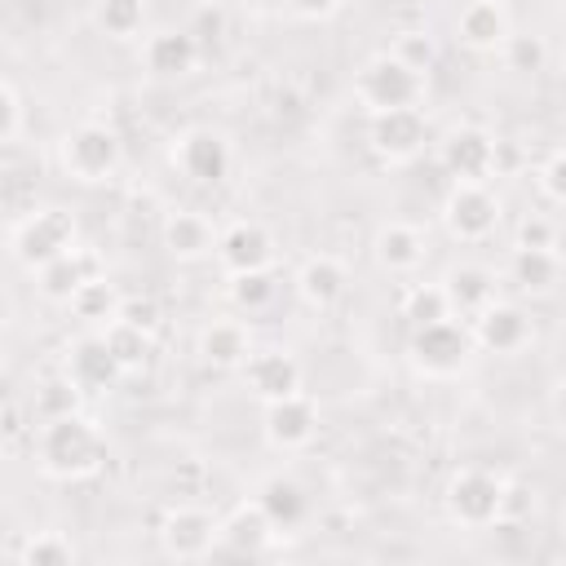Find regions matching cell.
<instances>
[{
	"mask_svg": "<svg viewBox=\"0 0 566 566\" xmlns=\"http://www.w3.org/2000/svg\"><path fill=\"white\" fill-rule=\"evenodd\" d=\"M35 464L53 482H84L106 464V438L80 411L44 420L35 433Z\"/></svg>",
	"mask_w": 566,
	"mask_h": 566,
	"instance_id": "6da1fadb",
	"label": "cell"
},
{
	"mask_svg": "<svg viewBox=\"0 0 566 566\" xmlns=\"http://www.w3.org/2000/svg\"><path fill=\"white\" fill-rule=\"evenodd\" d=\"M75 217L66 208H31L22 221H13L9 230V256L22 265V270H40L49 261H57L62 252L75 248Z\"/></svg>",
	"mask_w": 566,
	"mask_h": 566,
	"instance_id": "7a4b0ae2",
	"label": "cell"
},
{
	"mask_svg": "<svg viewBox=\"0 0 566 566\" xmlns=\"http://www.w3.org/2000/svg\"><path fill=\"white\" fill-rule=\"evenodd\" d=\"M451 522L469 526V531H486V526H500L504 522V509H509V482L486 473V469H455L451 482H447V495H442Z\"/></svg>",
	"mask_w": 566,
	"mask_h": 566,
	"instance_id": "3957f363",
	"label": "cell"
},
{
	"mask_svg": "<svg viewBox=\"0 0 566 566\" xmlns=\"http://www.w3.org/2000/svg\"><path fill=\"white\" fill-rule=\"evenodd\" d=\"M354 97L371 111H398V106H416L424 97V75L411 71L407 62H398L389 49L367 57L354 75Z\"/></svg>",
	"mask_w": 566,
	"mask_h": 566,
	"instance_id": "277c9868",
	"label": "cell"
},
{
	"mask_svg": "<svg viewBox=\"0 0 566 566\" xmlns=\"http://www.w3.org/2000/svg\"><path fill=\"white\" fill-rule=\"evenodd\" d=\"M57 159H62L66 177H75V181H106L124 159V142H119V133L111 124L84 119V124L62 133Z\"/></svg>",
	"mask_w": 566,
	"mask_h": 566,
	"instance_id": "5b68a950",
	"label": "cell"
},
{
	"mask_svg": "<svg viewBox=\"0 0 566 566\" xmlns=\"http://www.w3.org/2000/svg\"><path fill=\"white\" fill-rule=\"evenodd\" d=\"M407 354H411V367L420 376L447 380V376L464 371V363L473 354V332L464 323H455V318H442V323H429V327H411Z\"/></svg>",
	"mask_w": 566,
	"mask_h": 566,
	"instance_id": "8992f818",
	"label": "cell"
},
{
	"mask_svg": "<svg viewBox=\"0 0 566 566\" xmlns=\"http://www.w3.org/2000/svg\"><path fill=\"white\" fill-rule=\"evenodd\" d=\"M424 142H429V124H424L420 106H398V111H371L367 115V146L385 164L416 159L424 150Z\"/></svg>",
	"mask_w": 566,
	"mask_h": 566,
	"instance_id": "52a82bcc",
	"label": "cell"
},
{
	"mask_svg": "<svg viewBox=\"0 0 566 566\" xmlns=\"http://www.w3.org/2000/svg\"><path fill=\"white\" fill-rule=\"evenodd\" d=\"M442 226L460 243H482L500 226V199L482 181H455L442 199Z\"/></svg>",
	"mask_w": 566,
	"mask_h": 566,
	"instance_id": "ba28073f",
	"label": "cell"
},
{
	"mask_svg": "<svg viewBox=\"0 0 566 566\" xmlns=\"http://www.w3.org/2000/svg\"><path fill=\"white\" fill-rule=\"evenodd\" d=\"M221 544V522L199 504H177L159 522V548L172 562H199Z\"/></svg>",
	"mask_w": 566,
	"mask_h": 566,
	"instance_id": "9c48e42d",
	"label": "cell"
},
{
	"mask_svg": "<svg viewBox=\"0 0 566 566\" xmlns=\"http://www.w3.org/2000/svg\"><path fill=\"white\" fill-rule=\"evenodd\" d=\"M261 433L274 451H301L314 442L318 433V402L310 394H287V398H274L265 402V416H261Z\"/></svg>",
	"mask_w": 566,
	"mask_h": 566,
	"instance_id": "30bf717a",
	"label": "cell"
},
{
	"mask_svg": "<svg viewBox=\"0 0 566 566\" xmlns=\"http://www.w3.org/2000/svg\"><path fill=\"white\" fill-rule=\"evenodd\" d=\"M438 164L455 181H486L495 172V137L478 124H455L438 142Z\"/></svg>",
	"mask_w": 566,
	"mask_h": 566,
	"instance_id": "8fae6325",
	"label": "cell"
},
{
	"mask_svg": "<svg viewBox=\"0 0 566 566\" xmlns=\"http://www.w3.org/2000/svg\"><path fill=\"white\" fill-rule=\"evenodd\" d=\"M230 142L217 128H186L172 142V164L181 168V177H190L195 186H217L230 172Z\"/></svg>",
	"mask_w": 566,
	"mask_h": 566,
	"instance_id": "7c38bea8",
	"label": "cell"
},
{
	"mask_svg": "<svg viewBox=\"0 0 566 566\" xmlns=\"http://www.w3.org/2000/svg\"><path fill=\"white\" fill-rule=\"evenodd\" d=\"M469 332H473V345L486 349V354H517V349L531 345L535 323L517 301H491L486 310L473 314Z\"/></svg>",
	"mask_w": 566,
	"mask_h": 566,
	"instance_id": "4fadbf2b",
	"label": "cell"
},
{
	"mask_svg": "<svg viewBox=\"0 0 566 566\" xmlns=\"http://www.w3.org/2000/svg\"><path fill=\"white\" fill-rule=\"evenodd\" d=\"M239 371H243V389L256 402H274V398H287L301 389V363L292 349H279V345L252 349Z\"/></svg>",
	"mask_w": 566,
	"mask_h": 566,
	"instance_id": "5bb4252c",
	"label": "cell"
},
{
	"mask_svg": "<svg viewBox=\"0 0 566 566\" xmlns=\"http://www.w3.org/2000/svg\"><path fill=\"white\" fill-rule=\"evenodd\" d=\"M217 265L226 274H248V270H270L274 265V234L261 221H234L217 239Z\"/></svg>",
	"mask_w": 566,
	"mask_h": 566,
	"instance_id": "9a60e30c",
	"label": "cell"
},
{
	"mask_svg": "<svg viewBox=\"0 0 566 566\" xmlns=\"http://www.w3.org/2000/svg\"><path fill=\"white\" fill-rule=\"evenodd\" d=\"M159 239H164V252L172 256V261H203V256H217V226L203 217V212H195V208H177V212H168L164 217V230H159Z\"/></svg>",
	"mask_w": 566,
	"mask_h": 566,
	"instance_id": "2e32d148",
	"label": "cell"
},
{
	"mask_svg": "<svg viewBox=\"0 0 566 566\" xmlns=\"http://www.w3.org/2000/svg\"><path fill=\"white\" fill-rule=\"evenodd\" d=\"M62 371H66L84 394L111 389V385L124 376V367L115 363V354H111V345H106L102 332H97V336H80V340H71V345H66V363H62Z\"/></svg>",
	"mask_w": 566,
	"mask_h": 566,
	"instance_id": "e0dca14e",
	"label": "cell"
},
{
	"mask_svg": "<svg viewBox=\"0 0 566 566\" xmlns=\"http://www.w3.org/2000/svg\"><path fill=\"white\" fill-rule=\"evenodd\" d=\"M102 274V261H97V252H88V248H71V252H62L57 261H49V265H40L35 270V287H40V296L44 301H57V305H71V296L88 283V279H97Z\"/></svg>",
	"mask_w": 566,
	"mask_h": 566,
	"instance_id": "ac0fdd59",
	"label": "cell"
},
{
	"mask_svg": "<svg viewBox=\"0 0 566 566\" xmlns=\"http://www.w3.org/2000/svg\"><path fill=\"white\" fill-rule=\"evenodd\" d=\"M455 35L464 49L473 53H500L504 40L513 35V22H509V9L500 0H469L455 18Z\"/></svg>",
	"mask_w": 566,
	"mask_h": 566,
	"instance_id": "d6986e66",
	"label": "cell"
},
{
	"mask_svg": "<svg viewBox=\"0 0 566 566\" xmlns=\"http://www.w3.org/2000/svg\"><path fill=\"white\" fill-rule=\"evenodd\" d=\"M142 62H146V71L159 75V80H181V75H190L195 62H199V40L190 35V27L155 31V35H146V44H142Z\"/></svg>",
	"mask_w": 566,
	"mask_h": 566,
	"instance_id": "ffe728a7",
	"label": "cell"
},
{
	"mask_svg": "<svg viewBox=\"0 0 566 566\" xmlns=\"http://www.w3.org/2000/svg\"><path fill=\"white\" fill-rule=\"evenodd\" d=\"M292 283H296V296H301L310 310H332V305L345 296L349 274H345V265H340L332 252H314V256H305V261L296 265Z\"/></svg>",
	"mask_w": 566,
	"mask_h": 566,
	"instance_id": "44dd1931",
	"label": "cell"
},
{
	"mask_svg": "<svg viewBox=\"0 0 566 566\" xmlns=\"http://www.w3.org/2000/svg\"><path fill=\"white\" fill-rule=\"evenodd\" d=\"M252 349H256V345H252V332H248V323H239V318H212V323H203V332H199V340H195V354H199L208 367H217V371L243 367Z\"/></svg>",
	"mask_w": 566,
	"mask_h": 566,
	"instance_id": "7402d4cb",
	"label": "cell"
},
{
	"mask_svg": "<svg viewBox=\"0 0 566 566\" xmlns=\"http://www.w3.org/2000/svg\"><path fill=\"white\" fill-rule=\"evenodd\" d=\"M279 526L270 522V513L256 504V500H243L234 504L226 517H221V544L230 553H243V557H261L270 544H274Z\"/></svg>",
	"mask_w": 566,
	"mask_h": 566,
	"instance_id": "603a6c76",
	"label": "cell"
},
{
	"mask_svg": "<svg viewBox=\"0 0 566 566\" xmlns=\"http://www.w3.org/2000/svg\"><path fill=\"white\" fill-rule=\"evenodd\" d=\"M371 256H376V265H380L385 274H411V270H420V261L429 256V239H424L416 226H407V221H389V226L376 230Z\"/></svg>",
	"mask_w": 566,
	"mask_h": 566,
	"instance_id": "cb8c5ba5",
	"label": "cell"
},
{
	"mask_svg": "<svg viewBox=\"0 0 566 566\" xmlns=\"http://www.w3.org/2000/svg\"><path fill=\"white\" fill-rule=\"evenodd\" d=\"M252 500L270 513V522H274L279 531H292V526H301V522L310 517V491H305L292 473H270V478H261V486H256Z\"/></svg>",
	"mask_w": 566,
	"mask_h": 566,
	"instance_id": "d4e9b609",
	"label": "cell"
},
{
	"mask_svg": "<svg viewBox=\"0 0 566 566\" xmlns=\"http://www.w3.org/2000/svg\"><path fill=\"white\" fill-rule=\"evenodd\" d=\"M442 287H447V296H451V310H455V314H469V318L495 301V274H491L486 265H473V261L451 265L447 279H442Z\"/></svg>",
	"mask_w": 566,
	"mask_h": 566,
	"instance_id": "484cf974",
	"label": "cell"
},
{
	"mask_svg": "<svg viewBox=\"0 0 566 566\" xmlns=\"http://www.w3.org/2000/svg\"><path fill=\"white\" fill-rule=\"evenodd\" d=\"M509 279H513L522 292H531V296L553 292L557 279H562V256H557V248H513V256H509Z\"/></svg>",
	"mask_w": 566,
	"mask_h": 566,
	"instance_id": "4316f807",
	"label": "cell"
},
{
	"mask_svg": "<svg viewBox=\"0 0 566 566\" xmlns=\"http://www.w3.org/2000/svg\"><path fill=\"white\" fill-rule=\"evenodd\" d=\"M102 336H106V345H111L115 363L124 367V376L150 363V349H155V332H146V327L128 323V318H111V323L102 327Z\"/></svg>",
	"mask_w": 566,
	"mask_h": 566,
	"instance_id": "83f0119b",
	"label": "cell"
},
{
	"mask_svg": "<svg viewBox=\"0 0 566 566\" xmlns=\"http://www.w3.org/2000/svg\"><path fill=\"white\" fill-rule=\"evenodd\" d=\"M119 305H124V296L115 292V283H111L106 274L88 279V283L71 296V314H75L80 323H88V327H106L111 318H119Z\"/></svg>",
	"mask_w": 566,
	"mask_h": 566,
	"instance_id": "f1b7e54d",
	"label": "cell"
},
{
	"mask_svg": "<svg viewBox=\"0 0 566 566\" xmlns=\"http://www.w3.org/2000/svg\"><path fill=\"white\" fill-rule=\"evenodd\" d=\"M226 296H230L234 310H243V314H261V310L274 305V296H279V279H274V270L226 274Z\"/></svg>",
	"mask_w": 566,
	"mask_h": 566,
	"instance_id": "f546056e",
	"label": "cell"
},
{
	"mask_svg": "<svg viewBox=\"0 0 566 566\" xmlns=\"http://www.w3.org/2000/svg\"><path fill=\"white\" fill-rule=\"evenodd\" d=\"M93 22L111 40H133L146 27V0H97Z\"/></svg>",
	"mask_w": 566,
	"mask_h": 566,
	"instance_id": "4dcf8cb0",
	"label": "cell"
},
{
	"mask_svg": "<svg viewBox=\"0 0 566 566\" xmlns=\"http://www.w3.org/2000/svg\"><path fill=\"white\" fill-rule=\"evenodd\" d=\"M455 310H451V296H447V287L442 283H416V287H407V296H402V318L411 323V327H429V323H442V318H451Z\"/></svg>",
	"mask_w": 566,
	"mask_h": 566,
	"instance_id": "1f68e13d",
	"label": "cell"
},
{
	"mask_svg": "<svg viewBox=\"0 0 566 566\" xmlns=\"http://www.w3.org/2000/svg\"><path fill=\"white\" fill-rule=\"evenodd\" d=\"M84 402V389L62 371V376H49L44 385H35V416L40 420H57V416H75Z\"/></svg>",
	"mask_w": 566,
	"mask_h": 566,
	"instance_id": "d6a6232c",
	"label": "cell"
},
{
	"mask_svg": "<svg viewBox=\"0 0 566 566\" xmlns=\"http://www.w3.org/2000/svg\"><path fill=\"white\" fill-rule=\"evenodd\" d=\"M13 557L22 566H71L75 562V544L62 531H35L27 544L13 548Z\"/></svg>",
	"mask_w": 566,
	"mask_h": 566,
	"instance_id": "836d02e7",
	"label": "cell"
},
{
	"mask_svg": "<svg viewBox=\"0 0 566 566\" xmlns=\"http://www.w3.org/2000/svg\"><path fill=\"white\" fill-rule=\"evenodd\" d=\"M500 57H504V66H509L513 75H539V71L548 66V44H544V35H535V31H513V35L504 40Z\"/></svg>",
	"mask_w": 566,
	"mask_h": 566,
	"instance_id": "e575fe53",
	"label": "cell"
},
{
	"mask_svg": "<svg viewBox=\"0 0 566 566\" xmlns=\"http://www.w3.org/2000/svg\"><path fill=\"white\" fill-rule=\"evenodd\" d=\"M389 53H394L398 62H407L411 71H420V75L438 62V44H433V35H429V31H420V27L398 31V35H394V44H389Z\"/></svg>",
	"mask_w": 566,
	"mask_h": 566,
	"instance_id": "d590c367",
	"label": "cell"
},
{
	"mask_svg": "<svg viewBox=\"0 0 566 566\" xmlns=\"http://www.w3.org/2000/svg\"><path fill=\"white\" fill-rule=\"evenodd\" d=\"M22 128H27V102H22V93H18L13 80H0V142L4 146H18Z\"/></svg>",
	"mask_w": 566,
	"mask_h": 566,
	"instance_id": "8d00e7d4",
	"label": "cell"
},
{
	"mask_svg": "<svg viewBox=\"0 0 566 566\" xmlns=\"http://www.w3.org/2000/svg\"><path fill=\"white\" fill-rule=\"evenodd\" d=\"M539 190L553 199V203H566V150H553L539 168Z\"/></svg>",
	"mask_w": 566,
	"mask_h": 566,
	"instance_id": "74e56055",
	"label": "cell"
},
{
	"mask_svg": "<svg viewBox=\"0 0 566 566\" xmlns=\"http://www.w3.org/2000/svg\"><path fill=\"white\" fill-rule=\"evenodd\" d=\"M513 248H557V226L548 217H526L517 226V243Z\"/></svg>",
	"mask_w": 566,
	"mask_h": 566,
	"instance_id": "f35d334b",
	"label": "cell"
},
{
	"mask_svg": "<svg viewBox=\"0 0 566 566\" xmlns=\"http://www.w3.org/2000/svg\"><path fill=\"white\" fill-rule=\"evenodd\" d=\"M119 318H128V323H137V327H146V332H155V327H159V305H155L150 296H124Z\"/></svg>",
	"mask_w": 566,
	"mask_h": 566,
	"instance_id": "ab89813d",
	"label": "cell"
},
{
	"mask_svg": "<svg viewBox=\"0 0 566 566\" xmlns=\"http://www.w3.org/2000/svg\"><path fill=\"white\" fill-rule=\"evenodd\" d=\"M221 31H226V18H221V9H199L195 13V27H190V35L203 44V40H221Z\"/></svg>",
	"mask_w": 566,
	"mask_h": 566,
	"instance_id": "60d3db41",
	"label": "cell"
},
{
	"mask_svg": "<svg viewBox=\"0 0 566 566\" xmlns=\"http://www.w3.org/2000/svg\"><path fill=\"white\" fill-rule=\"evenodd\" d=\"M292 9H296V13H305V18H318V13H332V9H336V0H292Z\"/></svg>",
	"mask_w": 566,
	"mask_h": 566,
	"instance_id": "b9f144b4",
	"label": "cell"
},
{
	"mask_svg": "<svg viewBox=\"0 0 566 566\" xmlns=\"http://www.w3.org/2000/svg\"><path fill=\"white\" fill-rule=\"evenodd\" d=\"M562 71H566V49H562Z\"/></svg>",
	"mask_w": 566,
	"mask_h": 566,
	"instance_id": "7bdbcfd3",
	"label": "cell"
},
{
	"mask_svg": "<svg viewBox=\"0 0 566 566\" xmlns=\"http://www.w3.org/2000/svg\"><path fill=\"white\" fill-rule=\"evenodd\" d=\"M500 4H504V0H500Z\"/></svg>",
	"mask_w": 566,
	"mask_h": 566,
	"instance_id": "ee69618b",
	"label": "cell"
}]
</instances>
